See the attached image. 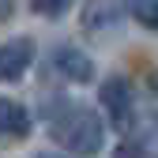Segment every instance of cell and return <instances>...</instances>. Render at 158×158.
Here are the masks:
<instances>
[{"instance_id": "obj_5", "label": "cell", "mask_w": 158, "mask_h": 158, "mask_svg": "<svg viewBox=\"0 0 158 158\" xmlns=\"http://www.w3.org/2000/svg\"><path fill=\"white\" fill-rule=\"evenodd\" d=\"M49 60H53V72H56V75H64L68 83H90V79L98 75L94 60H90V56L79 49V45H68V42H64V45H56Z\"/></svg>"}, {"instance_id": "obj_6", "label": "cell", "mask_w": 158, "mask_h": 158, "mask_svg": "<svg viewBox=\"0 0 158 158\" xmlns=\"http://www.w3.org/2000/svg\"><path fill=\"white\" fill-rule=\"evenodd\" d=\"M30 128H34L30 109L15 98H0V135L4 139H27Z\"/></svg>"}, {"instance_id": "obj_4", "label": "cell", "mask_w": 158, "mask_h": 158, "mask_svg": "<svg viewBox=\"0 0 158 158\" xmlns=\"http://www.w3.org/2000/svg\"><path fill=\"white\" fill-rule=\"evenodd\" d=\"M128 15V0H83L79 23L87 34H113Z\"/></svg>"}, {"instance_id": "obj_2", "label": "cell", "mask_w": 158, "mask_h": 158, "mask_svg": "<svg viewBox=\"0 0 158 158\" xmlns=\"http://www.w3.org/2000/svg\"><path fill=\"white\" fill-rule=\"evenodd\" d=\"M98 102H102L109 124H113L117 132L128 135L135 124H139V98H135L132 79H124V75H109L106 83L98 87Z\"/></svg>"}, {"instance_id": "obj_3", "label": "cell", "mask_w": 158, "mask_h": 158, "mask_svg": "<svg viewBox=\"0 0 158 158\" xmlns=\"http://www.w3.org/2000/svg\"><path fill=\"white\" fill-rule=\"evenodd\" d=\"M34 56H38V45H34L30 34H19V38L0 42V83H15V79H23V75L34 68Z\"/></svg>"}, {"instance_id": "obj_10", "label": "cell", "mask_w": 158, "mask_h": 158, "mask_svg": "<svg viewBox=\"0 0 158 158\" xmlns=\"http://www.w3.org/2000/svg\"><path fill=\"white\" fill-rule=\"evenodd\" d=\"M151 83H154V94H158V68H154V79H151Z\"/></svg>"}, {"instance_id": "obj_8", "label": "cell", "mask_w": 158, "mask_h": 158, "mask_svg": "<svg viewBox=\"0 0 158 158\" xmlns=\"http://www.w3.org/2000/svg\"><path fill=\"white\" fill-rule=\"evenodd\" d=\"M27 4H30L34 15H42V19H60L72 8V0H27Z\"/></svg>"}, {"instance_id": "obj_7", "label": "cell", "mask_w": 158, "mask_h": 158, "mask_svg": "<svg viewBox=\"0 0 158 158\" xmlns=\"http://www.w3.org/2000/svg\"><path fill=\"white\" fill-rule=\"evenodd\" d=\"M128 11H132V19L143 30L158 34V0H128Z\"/></svg>"}, {"instance_id": "obj_1", "label": "cell", "mask_w": 158, "mask_h": 158, "mask_svg": "<svg viewBox=\"0 0 158 158\" xmlns=\"http://www.w3.org/2000/svg\"><path fill=\"white\" fill-rule=\"evenodd\" d=\"M45 128H49V139L56 147H64L68 154H79V158H94L102 154L106 147V124L90 106L83 102H72V98L56 94L49 102V113H45Z\"/></svg>"}, {"instance_id": "obj_9", "label": "cell", "mask_w": 158, "mask_h": 158, "mask_svg": "<svg viewBox=\"0 0 158 158\" xmlns=\"http://www.w3.org/2000/svg\"><path fill=\"white\" fill-rule=\"evenodd\" d=\"M11 11H15V0H0V27L11 19Z\"/></svg>"}]
</instances>
